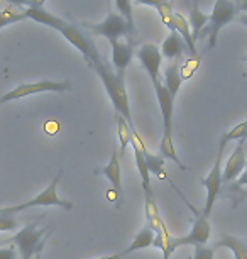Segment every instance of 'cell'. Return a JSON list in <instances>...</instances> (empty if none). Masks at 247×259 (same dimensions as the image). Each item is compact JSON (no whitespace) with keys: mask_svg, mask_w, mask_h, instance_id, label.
Wrapping results in <instances>:
<instances>
[{"mask_svg":"<svg viewBox=\"0 0 247 259\" xmlns=\"http://www.w3.org/2000/svg\"><path fill=\"white\" fill-rule=\"evenodd\" d=\"M90 68L96 73V76L100 78L104 83V89L107 92L110 102L114 105L115 114L122 115L125 120L132 124V114H130V102H129V94H127V87H125V75H119L107 61L104 60V56L100 53L91 58L88 61Z\"/></svg>","mask_w":247,"mask_h":259,"instance_id":"1","label":"cell"},{"mask_svg":"<svg viewBox=\"0 0 247 259\" xmlns=\"http://www.w3.org/2000/svg\"><path fill=\"white\" fill-rule=\"evenodd\" d=\"M60 178H61V171H58L56 177L53 178V182L47 185L39 195H36L32 200H27V202H24V203L14 205V207H2L0 208V215H14V213L24 212V210H27V208H34V207H60L65 210H71L73 208V203L68 202V200H63L60 195H58V183H60Z\"/></svg>","mask_w":247,"mask_h":259,"instance_id":"2","label":"cell"},{"mask_svg":"<svg viewBox=\"0 0 247 259\" xmlns=\"http://www.w3.org/2000/svg\"><path fill=\"white\" fill-rule=\"evenodd\" d=\"M46 227L39 229L37 224H29V226L22 227L21 231L14 234L7 242H11L17 247L19 259H34L36 254L42 252V247L46 244Z\"/></svg>","mask_w":247,"mask_h":259,"instance_id":"3","label":"cell"},{"mask_svg":"<svg viewBox=\"0 0 247 259\" xmlns=\"http://www.w3.org/2000/svg\"><path fill=\"white\" fill-rule=\"evenodd\" d=\"M239 14V7L234 0H215L212 14L208 16V24L205 31L208 32V48L217 46V39L227 24H230Z\"/></svg>","mask_w":247,"mask_h":259,"instance_id":"4","label":"cell"},{"mask_svg":"<svg viewBox=\"0 0 247 259\" xmlns=\"http://www.w3.org/2000/svg\"><path fill=\"white\" fill-rule=\"evenodd\" d=\"M71 89H73V85H71V81H68V80H61V81L41 80L36 83H22V85L16 87L14 90L7 92V94H4L0 97V105L9 104V102H14V100L26 99V97H31V95L46 94V92L65 94V92H70Z\"/></svg>","mask_w":247,"mask_h":259,"instance_id":"5","label":"cell"},{"mask_svg":"<svg viewBox=\"0 0 247 259\" xmlns=\"http://www.w3.org/2000/svg\"><path fill=\"white\" fill-rule=\"evenodd\" d=\"M81 27H83L85 31L95 34V36L105 37L107 41H110V39L134 37V34L130 32V29L127 26V21H125L119 12H114V11H110L102 22L98 24L81 22Z\"/></svg>","mask_w":247,"mask_h":259,"instance_id":"6","label":"cell"},{"mask_svg":"<svg viewBox=\"0 0 247 259\" xmlns=\"http://www.w3.org/2000/svg\"><path fill=\"white\" fill-rule=\"evenodd\" d=\"M212 237V224L210 217H207L203 212H196L195 222H193L191 229L183 237H173L171 241V252L176 251L178 247L183 246H202V244H208Z\"/></svg>","mask_w":247,"mask_h":259,"instance_id":"7","label":"cell"},{"mask_svg":"<svg viewBox=\"0 0 247 259\" xmlns=\"http://www.w3.org/2000/svg\"><path fill=\"white\" fill-rule=\"evenodd\" d=\"M224 149L225 148L219 146V153L215 156L214 166H212V169L208 171L207 177L202 180V185L207 190L205 207H203L202 212L205 213L207 217H210L212 208H214L217 198H219V195L222 192V185H224V180H222V158H224Z\"/></svg>","mask_w":247,"mask_h":259,"instance_id":"8","label":"cell"},{"mask_svg":"<svg viewBox=\"0 0 247 259\" xmlns=\"http://www.w3.org/2000/svg\"><path fill=\"white\" fill-rule=\"evenodd\" d=\"M58 32H60L71 46L76 48V50L81 53V56L85 58L86 63H88L91 58L98 53V50H96V46L93 42V39H91L88 34L85 32V29L80 27L78 24H73V22L66 21V24Z\"/></svg>","mask_w":247,"mask_h":259,"instance_id":"9","label":"cell"},{"mask_svg":"<svg viewBox=\"0 0 247 259\" xmlns=\"http://www.w3.org/2000/svg\"><path fill=\"white\" fill-rule=\"evenodd\" d=\"M135 56L142 65L144 71L147 73V76L151 78V83L154 81H163L161 80V51L156 45H151V42H146V45L135 48Z\"/></svg>","mask_w":247,"mask_h":259,"instance_id":"10","label":"cell"},{"mask_svg":"<svg viewBox=\"0 0 247 259\" xmlns=\"http://www.w3.org/2000/svg\"><path fill=\"white\" fill-rule=\"evenodd\" d=\"M110 48H112V65L114 70L119 75H125L127 68L135 55V41L134 37L124 39H110Z\"/></svg>","mask_w":247,"mask_h":259,"instance_id":"11","label":"cell"},{"mask_svg":"<svg viewBox=\"0 0 247 259\" xmlns=\"http://www.w3.org/2000/svg\"><path fill=\"white\" fill-rule=\"evenodd\" d=\"M130 146H132V151H134V159H135V166H137V171H139L140 187H142V190H144V197H154V192H153V187H151V173H149L146 158H144V153H142L144 141L140 139L137 131H134Z\"/></svg>","mask_w":247,"mask_h":259,"instance_id":"12","label":"cell"},{"mask_svg":"<svg viewBox=\"0 0 247 259\" xmlns=\"http://www.w3.org/2000/svg\"><path fill=\"white\" fill-rule=\"evenodd\" d=\"M154 92H156V99L159 104V110H161L163 117V134H173V112H174V99L169 95L166 87L163 81L153 83Z\"/></svg>","mask_w":247,"mask_h":259,"instance_id":"13","label":"cell"},{"mask_svg":"<svg viewBox=\"0 0 247 259\" xmlns=\"http://www.w3.org/2000/svg\"><path fill=\"white\" fill-rule=\"evenodd\" d=\"M245 141H239L235 146V149L232 151V154L229 156L227 163L222 169V180L224 182H234L242 175V171L245 169L247 164V156H245V148H244Z\"/></svg>","mask_w":247,"mask_h":259,"instance_id":"14","label":"cell"},{"mask_svg":"<svg viewBox=\"0 0 247 259\" xmlns=\"http://www.w3.org/2000/svg\"><path fill=\"white\" fill-rule=\"evenodd\" d=\"M24 14H26V19H31V21L42 24V26H46V27H51V29H55V31H60V29L66 24V21L63 17L46 11L44 6L26 7L24 9Z\"/></svg>","mask_w":247,"mask_h":259,"instance_id":"15","label":"cell"},{"mask_svg":"<svg viewBox=\"0 0 247 259\" xmlns=\"http://www.w3.org/2000/svg\"><path fill=\"white\" fill-rule=\"evenodd\" d=\"M95 175H100V177L107 178L110 185H112V190L122 198V171H120V161L117 158V153H114L110 156L107 164L95 169Z\"/></svg>","mask_w":247,"mask_h":259,"instance_id":"16","label":"cell"},{"mask_svg":"<svg viewBox=\"0 0 247 259\" xmlns=\"http://www.w3.org/2000/svg\"><path fill=\"white\" fill-rule=\"evenodd\" d=\"M161 56L166 58L169 61H180V58L188 51V48L185 45V41L181 39V36L176 31L169 32V36L164 39L163 46L159 48Z\"/></svg>","mask_w":247,"mask_h":259,"instance_id":"17","label":"cell"},{"mask_svg":"<svg viewBox=\"0 0 247 259\" xmlns=\"http://www.w3.org/2000/svg\"><path fill=\"white\" fill-rule=\"evenodd\" d=\"M154 241H156V234L149 226L142 227L140 231L135 234L134 239L130 241V244L124 251H120V257L127 256V254H132L135 251H140V249H147V247H153L154 246Z\"/></svg>","mask_w":247,"mask_h":259,"instance_id":"18","label":"cell"},{"mask_svg":"<svg viewBox=\"0 0 247 259\" xmlns=\"http://www.w3.org/2000/svg\"><path fill=\"white\" fill-rule=\"evenodd\" d=\"M214 247H225L234 254L235 259H247V237H237L230 236V234H224L214 244Z\"/></svg>","mask_w":247,"mask_h":259,"instance_id":"19","label":"cell"},{"mask_svg":"<svg viewBox=\"0 0 247 259\" xmlns=\"http://www.w3.org/2000/svg\"><path fill=\"white\" fill-rule=\"evenodd\" d=\"M180 61H173L171 65L166 66V70L163 71V85L166 87L169 95L173 97V99H176L178 92H180L181 85H183V80L180 76Z\"/></svg>","mask_w":247,"mask_h":259,"instance_id":"20","label":"cell"},{"mask_svg":"<svg viewBox=\"0 0 247 259\" xmlns=\"http://www.w3.org/2000/svg\"><path fill=\"white\" fill-rule=\"evenodd\" d=\"M174 31L181 36V39L185 41V45L188 48V53H190V56H195L198 55L196 51V42L195 39L191 37V29H190V24L185 17L181 16V14L174 12Z\"/></svg>","mask_w":247,"mask_h":259,"instance_id":"21","label":"cell"},{"mask_svg":"<svg viewBox=\"0 0 247 259\" xmlns=\"http://www.w3.org/2000/svg\"><path fill=\"white\" fill-rule=\"evenodd\" d=\"M159 156H161L163 159L173 161L176 166H180L181 169H185V164L181 163L180 156H178V153H176V148H174L173 134H163L161 143H159Z\"/></svg>","mask_w":247,"mask_h":259,"instance_id":"22","label":"cell"},{"mask_svg":"<svg viewBox=\"0 0 247 259\" xmlns=\"http://www.w3.org/2000/svg\"><path fill=\"white\" fill-rule=\"evenodd\" d=\"M115 125H117V133H119V141H120V154L125 153V149L130 146L132 141V134L135 131V127H132L122 115L115 114Z\"/></svg>","mask_w":247,"mask_h":259,"instance_id":"23","label":"cell"},{"mask_svg":"<svg viewBox=\"0 0 247 259\" xmlns=\"http://www.w3.org/2000/svg\"><path fill=\"white\" fill-rule=\"evenodd\" d=\"M142 153H144V158H146L149 173L158 177L159 180H168V175L164 173V163H166V159H163L159 154H153L151 151L146 148V144L142 146Z\"/></svg>","mask_w":247,"mask_h":259,"instance_id":"24","label":"cell"},{"mask_svg":"<svg viewBox=\"0 0 247 259\" xmlns=\"http://www.w3.org/2000/svg\"><path fill=\"white\" fill-rule=\"evenodd\" d=\"M188 24H190V29H191V37L195 39V42H196L198 36L203 32V29H205L208 24V16L198 9L196 2L193 4V7L190 11V21H188Z\"/></svg>","mask_w":247,"mask_h":259,"instance_id":"25","label":"cell"},{"mask_svg":"<svg viewBox=\"0 0 247 259\" xmlns=\"http://www.w3.org/2000/svg\"><path fill=\"white\" fill-rule=\"evenodd\" d=\"M247 139V119L239 122L237 125L230 127L227 133H222L219 146L225 148L229 143H235V141H245Z\"/></svg>","mask_w":247,"mask_h":259,"instance_id":"26","label":"cell"},{"mask_svg":"<svg viewBox=\"0 0 247 259\" xmlns=\"http://www.w3.org/2000/svg\"><path fill=\"white\" fill-rule=\"evenodd\" d=\"M21 21H26V14H24V9H2L0 11V31L7 26H12V24H17Z\"/></svg>","mask_w":247,"mask_h":259,"instance_id":"27","label":"cell"},{"mask_svg":"<svg viewBox=\"0 0 247 259\" xmlns=\"http://www.w3.org/2000/svg\"><path fill=\"white\" fill-rule=\"evenodd\" d=\"M200 65H202V56L200 55L190 56L188 60H185V63L180 65V76H181V80L183 81L190 80V78L198 71Z\"/></svg>","mask_w":247,"mask_h":259,"instance_id":"28","label":"cell"},{"mask_svg":"<svg viewBox=\"0 0 247 259\" xmlns=\"http://www.w3.org/2000/svg\"><path fill=\"white\" fill-rule=\"evenodd\" d=\"M115 7H117L119 14L127 21V26L130 29V32H135L134 26V16H132V0H115Z\"/></svg>","mask_w":247,"mask_h":259,"instance_id":"29","label":"cell"},{"mask_svg":"<svg viewBox=\"0 0 247 259\" xmlns=\"http://www.w3.org/2000/svg\"><path fill=\"white\" fill-rule=\"evenodd\" d=\"M156 9L163 19V24L169 29V32H173L174 31V11L171 9V4L166 0V2H163L161 6H158Z\"/></svg>","mask_w":247,"mask_h":259,"instance_id":"30","label":"cell"},{"mask_svg":"<svg viewBox=\"0 0 247 259\" xmlns=\"http://www.w3.org/2000/svg\"><path fill=\"white\" fill-rule=\"evenodd\" d=\"M191 259H215V247L208 246V244L195 246V254Z\"/></svg>","mask_w":247,"mask_h":259,"instance_id":"31","label":"cell"},{"mask_svg":"<svg viewBox=\"0 0 247 259\" xmlns=\"http://www.w3.org/2000/svg\"><path fill=\"white\" fill-rule=\"evenodd\" d=\"M17 229V221L12 215H0V232H11Z\"/></svg>","mask_w":247,"mask_h":259,"instance_id":"32","label":"cell"},{"mask_svg":"<svg viewBox=\"0 0 247 259\" xmlns=\"http://www.w3.org/2000/svg\"><path fill=\"white\" fill-rule=\"evenodd\" d=\"M19 252L12 246H0V259H17Z\"/></svg>","mask_w":247,"mask_h":259,"instance_id":"33","label":"cell"},{"mask_svg":"<svg viewBox=\"0 0 247 259\" xmlns=\"http://www.w3.org/2000/svg\"><path fill=\"white\" fill-rule=\"evenodd\" d=\"M6 2L12 4L14 7L17 9H26V7H31L34 4V0H6Z\"/></svg>","mask_w":247,"mask_h":259,"instance_id":"34","label":"cell"},{"mask_svg":"<svg viewBox=\"0 0 247 259\" xmlns=\"http://www.w3.org/2000/svg\"><path fill=\"white\" fill-rule=\"evenodd\" d=\"M137 6H149V7H158L161 6L163 2H166V0H134Z\"/></svg>","mask_w":247,"mask_h":259,"instance_id":"35","label":"cell"},{"mask_svg":"<svg viewBox=\"0 0 247 259\" xmlns=\"http://www.w3.org/2000/svg\"><path fill=\"white\" fill-rule=\"evenodd\" d=\"M237 185H239V187H247V164H245V169L242 171V175L237 178Z\"/></svg>","mask_w":247,"mask_h":259,"instance_id":"36","label":"cell"},{"mask_svg":"<svg viewBox=\"0 0 247 259\" xmlns=\"http://www.w3.org/2000/svg\"><path fill=\"white\" fill-rule=\"evenodd\" d=\"M235 6L239 7V11H245L247 12V0H234Z\"/></svg>","mask_w":247,"mask_h":259,"instance_id":"37","label":"cell"},{"mask_svg":"<svg viewBox=\"0 0 247 259\" xmlns=\"http://www.w3.org/2000/svg\"><path fill=\"white\" fill-rule=\"evenodd\" d=\"M239 22L242 24V26L247 27V12L245 14H240V16H239Z\"/></svg>","mask_w":247,"mask_h":259,"instance_id":"38","label":"cell"},{"mask_svg":"<svg viewBox=\"0 0 247 259\" xmlns=\"http://www.w3.org/2000/svg\"><path fill=\"white\" fill-rule=\"evenodd\" d=\"M95 259H122L120 254H114V256H102V257H95Z\"/></svg>","mask_w":247,"mask_h":259,"instance_id":"39","label":"cell"},{"mask_svg":"<svg viewBox=\"0 0 247 259\" xmlns=\"http://www.w3.org/2000/svg\"><path fill=\"white\" fill-rule=\"evenodd\" d=\"M34 259H41V254H36V256H34Z\"/></svg>","mask_w":247,"mask_h":259,"instance_id":"40","label":"cell"},{"mask_svg":"<svg viewBox=\"0 0 247 259\" xmlns=\"http://www.w3.org/2000/svg\"><path fill=\"white\" fill-rule=\"evenodd\" d=\"M4 244H7V241H2V242H0V246H4Z\"/></svg>","mask_w":247,"mask_h":259,"instance_id":"41","label":"cell"},{"mask_svg":"<svg viewBox=\"0 0 247 259\" xmlns=\"http://www.w3.org/2000/svg\"><path fill=\"white\" fill-rule=\"evenodd\" d=\"M242 195H244V197H247V192H242Z\"/></svg>","mask_w":247,"mask_h":259,"instance_id":"42","label":"cell"}]
</instances>
